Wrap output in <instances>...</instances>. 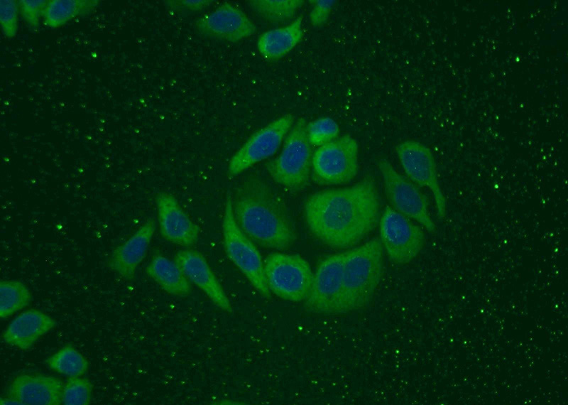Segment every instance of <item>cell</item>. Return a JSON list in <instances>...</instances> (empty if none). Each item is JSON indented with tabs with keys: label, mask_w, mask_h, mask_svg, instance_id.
Instances as JSON below:
<instances>
[{
	"label": "cell",
	"mask_w": 568,
	"mask_h": 405,
	"mask_svg": "<svg viewBox=\"0 0 568 405\" xmlns=\"http://www.w3.org/2000/svg\"><path fill=\"white\" fill-rule=\"evenodd\" d=\"M380 199L373 176L343 188L325 189L310 195L303 213L310 232L336 249L354 247L378 225Z\"/></svg>",
	"instance_id": "cell-1"
},
{
	"label": "cell",
	"mask_w": 568,
	"mask_h": 405,
	"mask_svg": "<svg viewBox=\"0 0 568 405\" xmlns=\"http://www.w3.org/2000/svg\"><path fill=\"white\" fill-rule=\"evenodd\" d=\"M232 207L238 226L260 246L284 250L296 241V228L285 203L258 176H250L237 187Z\"/></svg>",
	"instance_id": "cell-2"
},
{
	"label": "cell",
	"mask_w": 568,
	"mask_h": 405,
	"mask_svg": "<svg viewBox=\"0 0 568 405\" xmlns=\"http://www.w3.org/2000/svg\"><path fill=\"white\" fill-rule=\"evenodd\" d=\"M383 252L378 237L345 252L337 314L359 310L371 301L383 275Z\"/></svg>",
	"instance_id": "cell-3"
},
{
	"label": "cell",
	"mask_w": 568,
	"mask_h": 405,
	"mask_svg": "<svg viewBox=\"0 0 568 405\" xmlns=\"http://www.w3.org/2000/svg\"><path fill=\"white\" fill-rule=\"evenodd\" d=\"M307 123L304 118L298 119L286 135L280 154L266 164L273 180L292 193L305 188L310 179L313 151Z\"/></svg>",
	"instance_id": "cell-4"
},
{
	"label": "cell",
	"mask_w": 568,
	"mask_h": 405,
	"mask_svg": "<svg viewBox=\"0 0 568 405\" xmlns=\"http://www.w3.org/2000/svg\"><path fill=\"white\" fill-rule=\"evenodd\" d=\"M222 235L227 257L262 296L269 298L271 292L266 281L263 260L253 242L238 226L230 195L224 205Z\"/></svg>",
	"instance_id": "cell-5"
},
{
	"label": "cell",
	"mask_w": 568,
	"mask_h": 405,
	"mask_svg": "<svg viewBox=\"0 0 568 405\" xmlns=\"http://www.w3.org/2000/svg\"><path fill=\"white\" fill-rule=\"evenodd\" d=\"M263 269L271 293L291 302L304 301L307 297L314 273L302 256L273 252L264 259Z\"/></svg>",
	"instance_id": "cell-6"
},
{
	"label": "cell",
	"mask_w": 568,
	"mask_h": 405,
	"mask_svg": "<svg viewBox=\"0 0 568 405\" xmlns=\"http://www.w3.org/2000/svg\"><path fill=\"white\" fill-rule=\"evenodd\" d=\"M359 145L349 134L318 147L312 154L311 179L320 185L350 182L359 171Z\"/></svg>",
	"instance_id": "cell-7"
},
{
	"label": "cell",
	"mask_w": 568,
	"mask_h": 405,
	"mask_svg": "<svg viewBox=\"0 0 568 405\" xmlns=\"http://www.w3.org/2000/svg\"><path fill=\"white\" fill-rule=\"evenodd\" d=\"M377 166L382 177L386 195L392 207L416 221L430 232L436 225L429 212V200L418 186L399 173L390 162L381 158Z\"/></svg>",
	"instance_id": "cell-8"
},
{
	"label": "cell",
	"mask_w": 568,
	"mask_h": 405,
	"mask_svg": "<svg viewBox=\"0 0 568 405\" xmlns=\"http://www.w3.org/2000/svg\"><path fill=\"white\" fill-rule=\"evenodd\" d=\"M380 240L390 261L404 265L420 253L425 244L422 229L412 220L386 206L379 220Z\"/></svg>",
	"instance_id": "cell-9"
},
{
	"label": "cell",
	"mask_w": 568,
	"mask_h": 405,
	"mask_svg": "<svg viewBox=\"0 0 568 405\" xmlns=\"http://www.w3.org/2000/svg\"><path fill=\"white\" fill-rule=\"evenodd\" d=\"M400 163L416 185L428 188L432 194L437 215L442 220L447 212V200L441 188L436 161L430 148L415 140H405L395 147Z\"/></svg>",
	"instance_id": "cell-10"
},
{
	"label": "cell",
	"mask_w": 568,
	"mask_h": 405,
	"mask_svg": "<svg viewBox=\"0 0 568 405\" xmlns=\"http://www.w3.org/2000/svg\"><path fill=\"white\" fill-rule=\"evenodd\" d=\"M294 116L284 114L252 134L232 156L227 173L236 176L250 167L274 155L292 128Z\"/></svg>",
	"instance_id": "cell-11"
},
{
	"label": "cell",
	"mask_w": 568,
	"mask_h": 405,
	"mask_svg": "<svg viewBox=\"0 0 568 405\" xmlns=\"http://www.w3.org/2000/svg\"><path fill=\"white\" fill-rule=\"evenodd\" d=\"M345 252L324 258L313 274L310 293L303 301L305 309L315 314H337L343 288Z\"/></svg>",
	"instance_id": "cell-12"
},
{
	"label": "cell",
	"mask_w": 568,
	"mask_h": 405,
	"mask_svg": "<svg viewBox=\"0 0 568 405\" xmlns=\"http://www.w3.org/2000/svg\"><path fill=\"white\" fill-rule=\"evenodd\" d=\"M198 32L206 37L237 43L253 35L255 24L239 8L224 3L195 22Z\"/></svg>",
	"instance_id": "cell-13"
},
{
	"label": "cell",
	"mask_w": 568,
	"mask_h": 405,
	"mask_svg": "<svg viewBox=\"0 0 568 405\" xmlns=\"http://www.w3.org/2000/svg\"><path fill=\"white\" fill-rule=\"evenodd\" d=\"M158 221L161 236L167 241L189 247L198 239L200 228L180 207L177 199L167 192L155 195Z\"/></svg>",
	"instance_id": "cell-14"
},
{
	"label": "cell",
	"mask_w": 568,
	"mask_h": 405,
	"mask_svg": "<svg viewBox=\"0 0 568 405\" xmlns=\"http://www.w3.org/2000/svg\"><path fill=\"white\" fill-rule=\"evenodd\" d=\"M174 261L190 283L201 289L217 307L227 313L232 312V305L223 287L200 252L192 249L180 250L175 254Z\"/></svg>",
	"instance_id": "cell-15"
},
{
	"label": "cell",
	"mask_w": 568,
	"mask_h": 405,
	"mask_svg": "<svg viewBox=\"0 0 568 405\" xmlns=\"http://www.w3.org/2000/svg\"><path fill=\"white\" fill-rule=\"evenodd\" d=\"M63 383L56 377L21 374L10 383L7 395L21 404L60 405L62 404Z\"/></svg>",
	"instance_id": "cell-16"
},
{
	"label": "cell",
	"mask_w": 568,
	"mask_h": 405,
	"mask_svg": "<svg viewBox=\"0 0 568 405\" xmlns=\"http://www.w3.org/2000/svg\"><path fill=\"white\" fill-rule=\"evenodd\" d=\"M155 230L153 219L145 222L125 242L116 247L108 261L110 269L126 280H132L146 256Z\"/></svg>",
	"instance_id": "cell-17"
},
{
	"label": "cell",
	"mask_w": 568,
	"mask_h": 405,
	"mask_svg": "<svg viewBox=\"0 0 568 405\" xmlns=\"http://www.w3.org/2000/svg\"><path fill=\"white\" fill-rule=\"evenodd\" d=\"M55 325V320L44 312L27 310L11 320L4 331L2 339L10 346L22 350H29Z\"/></svg>",
	"instance_id": "cell-18"
},
{
	"label": "cell",
	"mask_w": 568,
	"mask_h": 405,
	"mask_svg": "<svg viewBox=\"0 0 568 405\" xmlns=\"http://www.w3.org/2000/svg\"><path fill=\"white\" fill-rule=\"evenodd\" d=\"M302 21L300 15L285 26L263 33L256 42L261 56L268 61H275L290 53L302 40Z\"/></svg>",
	"instance_id": "cell-19"
},
{
	"label": "cell",
	"mask_w": 568,
	"mask_h": 405,
	"mask_svg": "<svg viewBox=\"0 0 568 405\" xmlns=\"http://www.w3.org/2000/svg\"><path fill=\"white\" fill-rule=\"evenodd\" d=\"M146 272L164 291L178 296H187L191 291L190 281L175 262L161 254L153 256Z\"/></svg>",
	"instance_id": "cell-20"
},
{
	"label": "cell",
	"mask_w": 568,
	"mask_h": 405,
	"mask_svg": "<svg viewBox=\"0 0 568 405\" xmlns=\"http://www.w3.org/2000/svg\"><path fill=\"white\" fill-rule=\"evenodd\" d=\"M98 0H48L43 14V24L57 28L77 17L92 14L99 6Z\"/></svg>",
	"instance_id": "cell-21"
},
{
	"label": "cell",
	"mask_w": 568,
	"mask_h": 405,
	"mask_svg": "<svg viewBox=\"0 0 568 405\" xmlns=\"http://www.w3.org/2000/svg\"><path fill=\"white\" fill-rule=\"evenodd\" d=\"M45 362L50 369L68 377H80L89 367L88 360L71 345L59 349Z\"/></svg>",
	"instance_id": "cell-22"
},
{
	"label": "cell",
	"mask_w": 568,
	"mask_h": 405,
	"mask_svg": "<svg viewBox=\"0 0 568 405\" xmlns=\"http://www.w3.org/2000/svg\"><path fill=\"white\" fill-rule=\"evenodd\" d=\"M32 296L21 281L4 280L0 283V315L7 318L28 306Z\"/></svg>",
	"instance_id": "cell-23"
},
{
	"label": "cell",
	"mask_w": 568,
	"mask_h": 405,
	"mask_svg": "<svg viewBox=\"0 0 568 405\" xmlns=\"http://www.w3.org/2000/svg\"><path fill=\"white\" fill-rule=\"evenodd\" d=\"M304 3L302 0H253L249 5L263 18L281 23L290 19Z\"/></svg>",
	"instance_id": "cell-24"
},
{
	"label": "cell",
	"mask_w": 568,
	"mask_h": 405,
	"mask_svg": "<svg viewBox=\"0 0 568 405\" xmlns=\"http://www.w3.org/2000/svg\"><path fill=\"white\" fill-rule=\"evenodd\" d=\"M92 384L87 378L69 377L63 384L62 404L88 405L92 401Z\"/></svg>",
	"instance_id": "cell-25"
},
{
	"label": "cell",
	"mask_w": 568,
	"mask_h": 405,
	"mask_svg": "<svg viewBox=\"0 0 568 405\" xmlns=\"http://www.w3.org/2000/svg\"><path fill=\"white\" fill-rule=\"evenodd\" d=\"M306 131L310 144L320 147L338 137L339 126L329 117H320L307 123Z\"/></svg>",
	"instance_id": "cell-26"
},
{
	"label": "cell",
	"mask_w": 568,
	"mask_h": 405,
	"mask_svg": "<svg viewBox=\"0 0 568 405\" xmlns=\"http://www.w3.org/2000/svg\"><path fill=\"white\" fill-rule=\"evenodd\" d=\"M18 10V1H0V23L2 32L8 38H12L16 35Z\"/></svg>",
	"instance_id": "cell-27"
},
{
	"label": "cell",
	"mask_w": 568,
	"mask_h": 405,
	"mask_svg": "<svg viewBox=\"0 0 568 405\" xmlns=\"http://www.w3.org/2000/svg\"><path fill=\"white\" fill-rule=\"evenodd\" d=\"M18 1L19 11L24 21L30 28L36 31L39 26L40 19L43 17L48 0H20Z\"/></svg>",
	"instance_id": "cell-28"
},
{
	"label": "cell",
	"mask_w": 568,
	"mask_h": 405,
	"mask_svg": "<svg viewBox=\"0 0 568 405\" xmlns=\"http://www.w3.org/2000/svg\"><path fill=\"white\" fill-rule=\"evenodd\" d=\"M310 2L313 5L310 13V23L314 27H321L329 19L336 1L316 0Z\"/></svg>",
	"instance_id": "cell-29"
},
{
	"label": "cell",
	"mask_w": 568,
	"mask_h": 405,
	"mask_svg": "<svg viewBox=\"0 0 568 405\" xmlns=\"http://www.w3.org/2000/svg\"><path fill=\"white\" fill-rule=\"evenodd\" d=\"M212 3L209 0H183V1H170L168 2L170 8L175 10H187V11H201L207 8Z\"/></svg>",
	"instance_id": "cell-30"
},
{
	"label": "cell",
	"mask_w": 568,
	"mask_h": 405,
	"mask_svg": "<svg viewBox=\"0 0 568 405\" xmlns=\"http://www.w3.org/2000/svg\"><path fill=\"white\" fill-rule=\"evenodd\" d=\"M0 404H2V405L3 404H21L18 400H16V399H14V398H13L11 396H8V395H7V396L1 398Z\"/></svg>",
	"instance_id": "cell-31"
}]
</instances>
